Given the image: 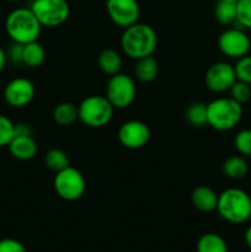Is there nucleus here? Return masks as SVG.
<instances>
[{
  "label": "nucleus",
  "instance_id": "f257e3e1",
  "mask_svg": "<svg viewBox=\"0 0 251 252\" xmlns=\"http://www.w3.org/2000/svg\"><path fill=\"white\" fill-rule=\"evenodd\" d=\"M157 46V34L150 25L135 22L126 27L121 36V48L130 59L145 58L153 56Z\"/></svg>",
  "mask_w": 251,
  "mask_h": 252
},
{
  "label": "nucleus",
  "instance_id": "f03ea898",
  "mask_svg": "<svg viewBox=\"0 0 251 252\" xmlns=\"http://www.w3.org/2000/svg\"><path fill=\"white\" fill-rule=\"evenodd\" d=\"M5 31L12 42L27 44L30 42L38 41L42 25L34 16L31 7H17L6 16Z\"/></svg>",
  "mask_w": 251,
  "mask_h": 252
},
{
  "label": "nucleus",
  "instance_id": "7ed1b4c3",
  "mask_svg": "<svg viewBox=\"0 0 251 252\" xmlns=\"http://www.w3.org/2000/svg\"><path fill=\"white\" fill-rule=\"evenodd\" d=\"M217 212L233 224L246 223L251 218V197L241 189H228L218 197Z\"/></svg>",
  "mask_w": 251,
  "mask_h": 252
},
{
  "label": "nucleus",
  "instance_id": "20e7f679",
  "mask_svg": "<svg viewBox=\"0 0 251 252\" xmlns=\"http://www.w3.org/2000/svg\"><path fill=\"white\" fill-rule=\"evenodd\" d=\"M243 105L231 97H219L207 103V122L213 129L226 132L239 125L243 118Z\"/></svg>",
  "mask_w": 251,
  "mask_h": 252
},
{
  "label": "nucleus",
  "instance_id": "39448f33",
  "mask_svg": "<svg viewBox=\"0 0 251 252\" xmlns=\"http://www.w3.org/2000/svg\"><path fill=\"white\" fill-rule=\"evenodd\" d=\"M113 106L106 96L91 95L84 98L78 106L79 120L90 128H102L110 123L113 116Z\"/></svg>",
  "mask_w": 251,
  "mask_h": 252
},
{
  "label": "nucleus",
  "instance_id": "423d86ee",
  "mask_svg": "<svg viewBox=\"0 0 251 252\" xmlns=\"http://www.w3.org/2000/svg\"><path fill=\"white\" fill-rule=\"evenodd\" d=\"M57 194L64 201H78L83 197L86 189V181L84 175L78 169L68 166L62 171L56 172L53 181Z\"/></svg>",
  "mask_w": 251,
  "mask_h": 252
},
{
  "label": "nucleus",
  "instance_id": "0eeeda50",
  "mask_svg": "<svg viewBox=\"0 0 251 252\" xmlns=\"http://www.w3.org/2000/svg\"><path fill=\"white\" fill-rule=\"evenodd\" d=\"M135 94L137 88L134 80L127 74L118 73L108 79L106 86V97L113 108L123 110L129 107L135 100Z\"/></svg>",
  "mask_w": 251,
  "mask_h": 252
},
{
  "label": "nucleus",
  "instance_id": "6e6552de",
  "mask_svg": "<svg viewBox=\"0 0 251 252\" xmlns=\"http://www.w3.org/2000/svg\"><path fill=\"white\" fill-rule=\"evenodd\" d=\"M31 10L42 27L61 26L70 15L66 0H32Z\"/></svg>",
  "mask_w": 251,
  "mask_h": 252
},
{
  "label": "nucleus",
  "instance_id": "1a4fd4ad",
  "mask_svg": "<svg viewBox=\"0 0 251 252\" xmlns=\"http://www.w3.org/2000/svg\"><path fill=\"white\" fill-rule=\"evenodd\" d=\"M218 48L228 58L239 59L249 54L251 48V41L244 29L230 27L219 34Z\"/></svg>",
  "mask_w": 251,
  "mask_h": 252
},
{
  "label": "nucleus",
  "instance_id": "9d476101",
  "mask_svg": "<svg viewBox=\"0 0 251 252\" xmlns=\"http://www.w3.org/2000/svg\"><path fill=\"white\" fill-rule=\"evenodd\" d=\"M106 11L111 21L123 29L134 25L140 16L138 0H107Z\"/></svg>",
  "mask_w": 251,
  "mask_h": 252
},
{
  "label": "nucleus",
  "instance_id": "9b49d317",
  "mask_svg": "<svg viewBox=\"0 0 251 252\" xmlns=\"http://www.w3.org/2000/svg\"><path fill=\"white\" fill-rule=\"evenodd\" d=\"M236 81L234 65L228 62H217L212 64L206 71L204 83L207 88L217 94L225 93L230 90L231 86Z\"/></svg>",
  "mask_w": 251,
  "mask_h": 252
},
{
  "label": "nucleus",
  "instance_id": "f8f14e48",
  "mask_svg": "<svg viewBox=\"0 0 251 252\" xmlns=\"http://www.w3.org/2000/svg\"><path fill=\"white\" fill-rule=\"evenodd\" d=\"M118 140L127 149H140L150 139V129L147 123L138 120H130L122 123L118 129Z\"/></svg>",
  "mask_w": 251,
  "mask_h": 252
},
{
  "label": "nucleus",
  "instance_id": "ddd939ff",
  "mask_svg": "<svg viewBox=\"0 0 251 252\" xmlns=\"http://www.w3.org/2000/svg\"><path fill=\"white\" fill-rule=\"evenodd\" d=\"M36 95L33 83L27 78H15L6 84L4 89V98L11 107L21 108L31 103Z\"/></svg>",
  "mask_w": 251,
  "mask_h": 252
},
{
  "label": "nucleus",
  "instance_id": "4468645a",
  "mask_svg": "<svg viewBox=\"0 0 251 252\" xmlns=\"http://www.w3.org/2000/svg\"><path fill=\"white\" fill-rule=\"evenodd\" d=\"M7 148L10 154L21 161L33 159L38 152V145L32 135H15Z\"/></svg>",
  "mask_w": 251,
  "mask_h": 252
},
{
  "label": "nucleus",
  "instance_id": "2eb2a0df",
  "mask_svg": "<svg viewBox=\"0 0 251 252\" xmlns=\"http://www.w3.org/2000/svg\"><path fill=\"white\" fill-rule=\"evenodd\" d=\"M219 194L208 186H199L191 193V203L197 211L211 213L217 211Z\"/></svg>",
  "mask_w": 251,
  "mask_h": 252
},
{
  "label": "nucleus",
  "instance_id": "dca6fc26",
  "mask_svg": "<svg viewBox=\"0 0 251 252\" xmlns=\"http://www.w3.org/2000/svg\"><path fill=\"white\" fill-rule=\"evenodd\" d=\"M122 57L117 51L112 48H106L98 54L97 64L98 68L107 75H116L121 73L122 69Z\"/></svg>",
  "mask_w": 251,
  "mask_h": 252
},
{
  "label": "nucleus",
  "instance_id": "f3484780",
  "mask_svg": "<svg viewBox=\"0 0 251 252\" xmlns=\"http://www.w3.org/2000/svg\"><path fill=\"white\" fill-rule=\"evenodd\" d=\"M159 74V63L153 56L138 59L134 66V75L142 83H152Z\"/></svg>",
  "mask_w": 251,
  "mask_h": 252
},
{
  "label": "nucleus",
  "instance_id": "a211bd4d",
  "mask_svg": "<svg viewBox=\"0 0 251 252\" xmlns=\"http://www.w3.org/2000/svg\"><path fill=\"white\" fill-rule=\"evenodd\" d=\"M46 61V49L38 41L24 44L22 64L29 68H38Z\"/></svg>",
  "mask_w": 251,
  "mask_h": 252
},
{
  "label": "nucleus",
  "instance_id": "6ab92c4d",
  "mask_svg": "<svg viewBox=\"0 0 251 252\" xmlns=\"http://www.w3.org/2000/svg\"><path fill=\"white\" fill-rule=\"evenodd\" d=\"M78 118V106L71 102L58 103L53 110V120L59 126H70Z\"/></svg>",
  "mask_w": 251,
  "mask_h": 252
},
{
  "label": "nucleus",
  "instance_id": "aec40b11",
  "mask_svg": "<svg viewBox=\"0 0 251 252\" xmlns=\"http://www.w3.org/2000/svg\"><path fill=\"white\" fill-rule=\"evenodd\" d=\"M223 172L231 180H240L249 172V164L243 157H230L224 161Z\"/></svg>",
  "mask_w": 251,
  "mask_h": 252
},
{
  "label": "nucleus",
  "instance_id": "412c9836",
  "mask_svg": "<svg viewBox=\"0 0 251 252\" xmlns=\"http://www.w3.org/2000/svg\"><path fill=\"white\" fill-rule=\"evenodd\" d=\"M197 252H228V245L218 234L207 233L198 239Z\"/></svg>",
  "mask_w": 251,
  "mask_h": 252
},
{
  "label": "nucleus",
  "instance_id": "4be33fe9",
  "mask_svg": "<svg viewBox=\"0 0 251 252\" xmlns=\"http://www.w3.org/2000/svg\"><path fill=\"white\" fill-rule=\"evenodd\" d=\"M214 17L223 26L236 24V2L218 0L214 6Z\"/></svg>",
  "mask_w": 251,
  "mask_h": 252
},
{
  "label": "nucleus",
  "instance_id": "5701e85b",
  "mask_svg": "<svg viewBox=\"0 0 251 252\" xmlns=\"http://www.w3.org/2000/svg\"><path fill=\"white\" fill-rule=\"evenodd\" d=\"M44 164L49 170L54 172H59L70 166V161H69V157L66 155V153L62 149H57V148H53L46 153Z\"/></svg>",
  "mask_w": 251,
  "mask_h": 252
},
{
  "label": "nucleus",
  "instance_id": "b1692460",
  "mask_svg": "<svg viewBox=\"0 0 251 252\" xmlns=\"http://www.w3.org/2000/svg\"><path fill=\"white\" fill-rule=\"evenodd\" d=\"M185 118L193 127H203L207 122V103L193 102L185 111Z\"/></svg>",
  "mask_w": 251,
  "mask_h": 252
},
{
  "label": "nucleus",
  "instance_id": "393cba45",
  "mask_svg": "<svg viewBox=\"0 0 251 252\" xmlns=\"http://www.w3.org/2000/svg\"><path fill=\"white\" fill-rule=\"evenodd\" d=\"M236 24L241 29L251 30V0L236 1Z\"/></svg>",
  "mask_w": 251,
  "mask_h": 252
},
{
  "label": "nucleus",
  "instance_id": "a878e982",
  "mask_svg": "<svg viewBox=\"0 0 251 252\" xmlns=\"http://www.w3.org/2000/svg\"><path fill=\"white\" fill-rule=\"evenodd\" d=\"M234 70H235L236 80L251 85V56L246 54L239 58L234 65Z\"/></svg>",
  "mask_w": 251,
  "mask_h": 252
},
{
  "label": "nucleus",
  "instance_id": "bb28decb",
  "mask_svg": "<svg viewBox=\"0 0 251 252\" xmlns=\"http://www.w3.org/2000/svg\"><path fill=\"white\" fill-rule=\"evenodd\" d=\"M229 91H230V97L240 105L246 103L251 98V85L244 81L236 80Z\"/></svg>",
  "mask_w": 251,
  "mask_h": 252
},
{
  "label": "nucleus",
  "instance_id": "cd10ccee",
  "mask_svg": "<svg viewBox=\"0 0 251 252\" xmlns=\"http://www.w3.org/2000/svg\"><path fill=\"white\" fill-rule=\"evenodd\" d=\"M15 137V123L6 116L0 115V147H7Z\"/></svg>",
  "mask_w": 251,
  "mask_h": 252
},
{
  "label": "nucleus",
  "instance_id": "c85d7f7f",
  "mask_svg": "<svg viewBox=\"0 0 251 252\" xmlns=\"http://www.w3.org/2000/svg\"><path fill=\"white\" fill-rule=\"evenodd\" d=\"M235 149L244 157H251V129H243L234 138Z\"/></svg>",
  "mask_w": 251,
  "mask_h": 252
},
{
  "label": "nucleus",
  "instance_id": "c756f323",
  "mask_svg": "<svg viewBox=\"0 0 251 252\" xmlns=\"http://www.w3.org/2000/svg\"><path fill=\"white\" fill-rule=\"evenodd\" d=\"M0 252H27L21 241L12 238H5L0 240Z\"/></svg>",
  "mask_w": 251,
  "mask_h": 252
},
{
  "label": "nucleus",
  "instance_id": "7c9ffc66",
  "mask_svg": "<svg viewBox=\"0 0 251 252\" xmlns=\"http://www.w3.org/2000/svg\"><path fill=\"white\" fill-rule=\"evenodd\" d=\"M7 61L15 64H22V56H24V44L12 42L9 49L6 51Z\"/></svg>",
  "mask_w": 251,
  "mask_h": 252
},
{
  "label": "nucleus",
  "instance_id": "2f4dec72",
  "mask_svg": "<svg viewBox=\"0 0 251 252\" xmlns=\"http://www.w3.org/2000/svg\"><path fill=\"white\" fill-rule=\"evenodd\" d=\"M15 135H32V128L29 123H15Z\"/></svg>",
  "mask_w": 251,
  "mask_h": 252
},
{
  "label": "nucleus",
  "instance_id": "473e14b6",
  "mask_svg": "<svg viewBox=\"0 0 251 252\" xmlns=\"http://www.w3.org/2000/svg\"><path fill=\"white\" fill-rule=\"evenodd\" d=\"M7 63V56H6V51H5L2 47H0V73L5 69Z\"/></svg>",
  "mask_w": 251,
  "mask_h": 252
},
{
  "label": "nucleus",
  "instance_id": "72a5a7b5",
  "mask_svg": "<svg viewBox=\"0 0 251 252\" xmlns=\"http://www.w3.org/2000/svg\"><path fill=\"white\" fill-rule=\"evenodd\" d=\"M244 239H245V243H246V245H248V248L251 250V225L246 229Z\"/></svg>",
  "mask_w": 251,
  "mask_h": 252
},
{
  "label": "nucleus",
  "instance_id": "f704fd0d",
  "mask_svg": "<svg viewBox=\"0 0 251 252\" xmlns=\"http://www.w3.org/2000/svg\"><path fill=\"white\" fill-rule=\"evenodd\" d=\"M6 1H10V2H17V1H21V0H6Z\"/></svg>",
  "mask_w": 251,
  "mask_h": 252
},
{
  "label": "nucleus",
  "instance_id": "c9c22d12",
  "mask_svg": "<svg viewBox=\"0 0 251 252\" xmlns=\"http://www.w3.org/2000/svg\"><path fill=\"white\" fill-rule=\"evenodd\" d=\"M225 1H231V2H236V1H239V0H225Z\"/></svg>",
  "mask_w": 251,
  "mask_h": 252
}]
</instances>
